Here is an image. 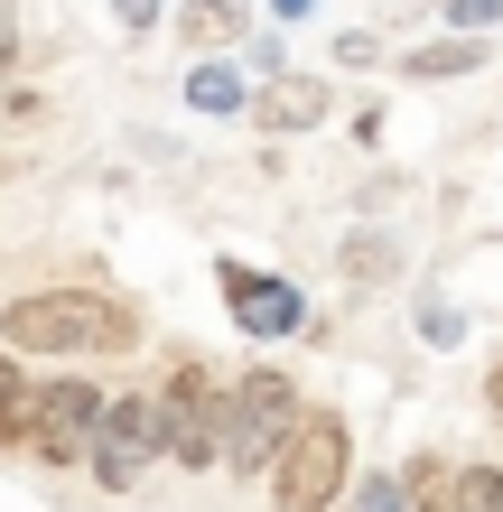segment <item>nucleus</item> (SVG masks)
<instances>
[{"mask_svg":"<svg viewBox=\"0 0 503 512\" xmlns=\"http://www.w3.org/2000/svg\"><path fill=\"white\" fill-rule=\"evenodd\" d=\"M0 168H10V159H0Z\"/></svg>","mask_w":503,"mask_h":512,"instance_id":"obj_21","label":"nucleus"},{"mask_svg":"<svg viewBox=\"0 0 503 512\" xmlns=\"http://www.w3.org/2000/svg\"><path fill=\"white\" fill-rule=\"evenodd\" d=\"M103 410L112 401L84 373H38V429H28V457H38V466H84L94 438H103Z\"/></svg>","mask_w":503,"mask_h":512,"instance_id":"obj_5","label":"nucleus"},{"mask_svg":"<svg viewBox=\"0 0 503 512\" xmlns=\"http://www.w3.org/2000/svg\"><path fill=\"white\" fill-rule=\"evenodd\" d=\"M159 457H168L159 391H122V401L103 410V438H94V457H84V466H94V485H103V494H131V485H140V475H150Z\"/></svg>","mask_w":503,"mask_h":512,"instance_id":"obj_6","label":"nucleus"},{"mask_svg":"<svg viewBox=\"0 0 503 512\" xmlns=\"http://www.w3.org/2000/svg\"><path fill=\"white\" fill-rule=\"evenodd\" d=\"M373 56H382L373 28H336V66H373Z\"/></svg>","mask_w":503,"mask_h":512,"instance_id":"obj_17","label":"nucleus"},{"mask_svg":"<svg viewBox=\"0 0 503 512\" xmlns=\"http://www.w3.org/2000/svg\"><path fill=\"white\" fill-rule=\"evenodd\" d=\"M448 512H503V466H457V494H448Z\"/></svg>","mask_w":503,"mask_h":512,"instance_id":"obj_14","label":"nucleus"},{"mask_svg":"<svg viewBox=\"0 0 503 512\" xmlns=\"http://www.w3.org/2000/svg\"><path fill=\"white\" fill-rule=\"evenodd\" d=\"M168 28H177V38H187L196 56H215V47H233V38H243V0H177V10H168Z\"/></svg>","mask_w":503,"mask_h":512,"instance_id":"obj_10","label":"nucleus"},{"mask_svg":"<svg viewBox=\"0 0 503 512\" xmlns=\"http://www.w3.org/2000/svg\"><path fill=\"white\" fill-rule=\"evenodd\" d=\"M215 364H196V354H177L168 382H159V429H168V466H224V401H215V382H205Z\"/></svg>","mask_w":503,"mask_h":512,"instance_id":"obj_4","label":"nucleus"},{"mask_svg":"<svg viewBox=\"0 0 503 512\" xmlns=\"http://www.w3.org/2000/svg\"><path fill=\"white\" fill-rule=\"evenodd\" d=\"M420 336H429V345H457V336H466V317L448 308V298H420Z\"/></svg>","mask_w":503,"mask_h":512,"instance_id":"obj_16","label":"nucleus"},{"mask_svg":"<svg viewBox=\"0 0 503 512\" xmlns=\"http://www.w3.org/2000/svg\"><path fill=\"white\" fill-rule=\"evenodd\" d=\"M215 289H224V317L243 326L252 345H289V336H308V298H299V280H280V270L215 261Z\"/></svg>","mask_w":503,"mask_h":512,"instance_id":"obj_7","label":"nucleus"},{"mask_svg":"<svg viewBox=\"0 0 503 512\" xmlns=\"http://www.w3.org/2000/svg\"><path fill=\"white\" fill-rule=\"evenodd\" d=\"M252 112H261V131H289V140H299V131H317V122H327V112H336V94H327V75H271V84H261V94H252Z\"/></svg>","mask_w":503,"mask_h":512,"instance_id":"obj_8","label":"nucleus"},{"mask_svg":"<svg viewBox=\"0 0 503 512\" xmlns=\"http://www.w3.org/2000/svg\"><path fill=\"white\" fill-rule=\"evenodd\" d=\"M336 270H345V280H364V289H382V280H401V243H392V233H345Z\"/></svg>","mask_w":503,"mask_h":512,"instance_id":"obj_13","label":"nucleus"},{"mask_svg":"<svg viewBox=\"0 0 503 512\" xmlns=\"http://www.w3.org/2000/svg\"><path fill=\"white\" fill-rule=\"evenodd\" d=\"M485 38H457V28H448V38H429V47H410L401 56V75L410 84H457V75H485Z\"/></svg>","mask_w":503,"mask_h":512,"instance_id":"obj_9","label":"nucleus"},{"mask_svg":"<svg viewBox=\"0 0 503 512\" xmlns=\"http://www.w3.org/2000/svg\"><path fill=\"white\" fill-rule=\"evenodd\" d=\"M112 19L140 38V28H159V19H168V0H112Z\"/></svg>","mask_w":503,"mask_h":512,"instance_id":"obj_18","label":"nucleus"},{"mask_svg":"<svg viewBox=\"0 0 503 512\" xmlns=\"http://www.w3.org/2000/svg\"><path fill=\"white\" fill-rule=\"evenodd\" d=\"M317 10V0H271V19H308Z\"/></svg>","mask_w":503,"mask_h":512,"instance_id":"obj_20","label":"nucleus"},{"mask_svg":"<svg viewBox=\"0 0 503 512\" xmlns=\"http://www.w3.org/2000/svg\"><path fill=\"white\" fill-rule=\"evenodd\" d=\"M187 103L205 112V122H224V112H252V84L233 75V66H215V56H196V75H187Z\"/></svg>","mask_w":503,"mask_h":512,"instance_id":"obj_12","label":"nucleus"},{"mask_svg":"<svg viewBox=\"0 0 503 512\" xmlns=\"http://www.w3.org/2000/svg\"><path fill=\"white\" fill-rule=\"evenodd\" d=\"M485 410H494V419H503V364H494V373H485Z\"/></svg>","mask_w":503,"mask_h":512,"instance_id":"obj_19","label":"nucleus"},{"mask_svg":"<svg viewBox=\"0 0 503 512\" xmlns=\"http://www.w3.org/2000/svg\"><path fill=\"white\" fill-rule=\"evenodd\" d=\"M28 429H38V373L0 345V447H19V457H28Z\"/></svg>","mask_w":503,"mask_h":512,"instance_id":"obj_11","label":"nucleus"},{"mask_svg":"<svg viewBox=\"0 0 503 512\" xmlns=\"http://www.w3.org/2000/svg\"><path fill=\"white\" fill-rule=\"evenodd\" d=\"M354 475H364L354 466V419L317 401L299 429H289L280 466H271V512H336L354 494Z\"/></svg>","mask_w":503,"mask_h":512,"instance_id":"obj_2","label":"nucleus"},{"mask_svg":"<svg viewBox=\"0 0 503 512\" xmlns=\"http://www.w3.org/2000/svg\"><path fill=\"white\" fill-rule=\"evenodd\" d=\"M0 345L19 364H75V354H131L140 308L112 289H19L0 298Z\"/></svg>","mask_w":503,"mask_h":512,"instance_id":"obj_1","label":"nucleus"},{"mask_svg":"<svg viewBox=\"0 0 503 512\" xmlns=\"http://www.w3.org/2000/svg\"><path fill=\"white\" fill-rule=\"evenodd\" d=\"M438 10H448V28H457V38H485V28L503 19V0H438Z\"/></svg>","mask_w":503,"mask_h":512,"instance_id":"obj_15","label":"nucleus"},{"mask_svg":"<svg viewBox=\"0 0 503 512\" xmlns=\"http://www.w3.org/2000/svg\"><path fill=\"white\" fill-rule=\"evenodd\" d=\"M299 419H308V401H299L289 373H271V364L233 373V401H224V475L271 485V466H280V447H289Z\"/></svg>","mask_w":503,"mask_h":512,"instance_id":"obj_3","label":"nucleus"}]
</instances>
